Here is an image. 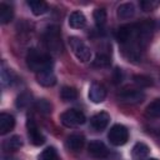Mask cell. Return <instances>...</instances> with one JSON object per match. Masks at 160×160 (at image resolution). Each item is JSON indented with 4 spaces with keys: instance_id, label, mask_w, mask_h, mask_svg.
I'll return each mask as SVG.
<instances>
[{
    "instance_id": "obj_1",
    "label": "cell",
    "mask_w": 160,
    "mask_h": 160,
    "mask_svg": "<svg viewBox=\"0 0 160 160\" xmlns=\"http://www.w3.org/2000/svg\"><path fill=\"white\" fill-rule=\"evenodd\" d=\"M26 65L34 72H41L45 70H51L52 60L50 55L39 51L38 49H30L26 54Z\"/></svg>"
},
{
    "instance_id": "obj_2",
    "label": "cell",
    "mask_w": 160,
    "mask_h": 160,
    "mask_svg": "<svg viewBox=\"0 0 160 160\" xmlns=\"http://www.w3.org/2000/svg\"><path fill=\"white\" fill-rule=\"evenodd\" d=\"M69 45L71 51L74 52V55L76 56L78 60L86 62L91 59V50L89 49V46L78 36H70L69 38Z\"/></svg>"
},
{
    "instance_id": "obj_3",
    "label": "cell",
    "mask_w": 160,
    "mask_h": 160,
    "mask_svg": "<svg viewBox=\"0 0 160 160\" xmlns=\"http://www.w3.org/2000/svg\"><path fill=\"white\" fill-rule=\"evenodd\" d=\"M60 120L66 128H78L85 122L86 118L82 111L76 109H69L60 115Z\"/></svg>"
},
{
    "instance_id": "obj_4",
    "label": "cell",
    "mask_w": 160,
    "mask_h": 160,
    "mask_svg": "<svg viewBox=\"0 0 160 160\" xmlns=\"http://www.w3.org/2000/svg\"><path fill=\"white\" fill-rule=\"evenodd\" d=\"M108 139L111 145L114 146H121L128 142L129 140V131L128 129L121 124H115L110 128L108 132Z\"/></svg>"
},
{
    "instance_id": "obj_5",
    "label": "cell",
    "mask_w": 160,
    "mask_h": 160,
    "mask_svg": "<svg viewBox=\"0 0 160 160\" xmlns=\"http://www.w3.org/2000/svg\"><path fill=\"white\" fill-rule=\"evenodd\" d=\"M45 44L48 46V49L55 54L61 52L62 50V44H61V38H60V32H59V28L58 26H50L46 29L45 32Z\"/></svg>"
},
{
    "instance_id": "obj_6",
    "label": "cell",
    "mask_w": 160,
    "mask_h": 160,
    "mask_svg": "<svg viewBox=\"0 0 160 160\" xmlns=\"http://www.w3.org/2000/svg\"><path fill=\"white\" fill-rule=\"evenodd\" d=\"M26 129H28V136L30 139V142L35 146H40L45 142V136L42 135V132L39 130L35 120L32 116H28L26 120Z\"/></svg>"
},
{
    "instance_id": "obj_7",
    "label": "cell",
    "mask_w": 160,
    "mask_h": 160,
    "mask_svg": "<svg viewBox=\"0 0 160 160\" xmlns=\"http://www.w3.org/2000/svg\"><path fill=\"white\" fill-rule=\"evenodd\" d=\"M118 98H119V100H120L121 102L134 105V104H140V102H142L144 99H145V94H144L141 90L125 89V90H122V91L119 94Z\"/></svg>"
},
{
    "instance_id": "obj_8",
    "label": "cell",
    "mask_w": 160,
    "mask_h": 160,
    "mask_svg": "<svg viewBox=\"0 0 160 160\" xmlns=\"http://www.w3.org/2000/svg\"><path fill=\"white\" fill-rule=\"evenodd\" d=\"M88 154L94 160H104L108 158L109 151L105 144L100 140H94L88 145Z\"/></svg>"
},
{
    "instance_id": "obj_9",
    "label": "cell",
    "mask_w": 160,
    "mask_h": 160,
    "mask_svg": "<svg viewBox=\"0 0 160 160\" xmlns=\"http://www.w3.org/2000/svg\"><path fill=\"white\" fill-rule=\"evenodd\" d=\"M89 99L94 104H100L105 100L106 98V89L102 84L99 82H92L89 88Z\"/></svg>"
},
{
    "instance_id": "obj_10",
    "label": "cell",
    "mask_w": 160,
    "mask_h": 160,
    "mask_svg": "<svg viewBox=\"0 0 160 160\" xmlns=\"http://www.w3.org/2000/svg\"><path fill=\"white\" fill-rule=\"evenodd\" d=\"M109 121H110V115L105 111H100L91 116L90 126L96 131H102L109 125Z\"/></svg>"
},
{
    "instance_id": "obj_11",
    "label": "cell",
    "mask_w": 160,
    "mask_h": 160,
    "mask_svg": "<svg viewBox=\"0 0 160 160\" xmlns=\"http://www.w3.org/2000/svg\"><path fill=\"white\" fill-rule=\"evenodd\" d=\"M84 144H85L84 135L78 134V132L69 135L68 139H66V148L69 150H71V151H79V150H81L82 146H84Z\"/></svg>"
},
{
    "instance_id": "obj_12",
    "label": "cell",
    "mask_w": 160,
    "mask_h": 160,
    "mask_svg": "<svg viewBox=\"0 0 160 160\" xmlns=\"http://www.w3.org/2000/svg\"><path fill=\"white\" fill-rule=\"evenodd\" d=\"M36 80L41 86L50 88L56 84V76L51 70H45L36 74Z\"/></svg>"
},
{
    "instance_id": "obj_13",
    "label": "cell",
    "mask_w": 160,
    "mask_h": 160,
    "mask_svg": "<svg viewBox=\"0 0 160 160\" xmlns=\"http://www.w3.org/2000/svg\"><path fill=\"white\" fill-rule=\"evenodd\" d=\"M15 126V119L12 115L8 112H1L0 114V134L5 135L10 130H12Z\"/></svg>"
},
{
    "instance_id": "obj_14",
    "label": "cell",
    "mask_w": 160,
    "mask_h": 160,
    "mask_svg": "<svg viewBox=\"0 0 160 160\" xmlns=\"http://www.w3.org/2000/svg\"><path fill=\"white\" fill-rule=\"evenodd\" d=\"M85 24H86V18L81 11L76 10L69 15V25L72 29H82Z\"/></svg>"
},
{
    "instance_id": "obj_15",
    "label": "cell",
    "mask_w": 160,
    "mask_h": 160,
    "mask_svg": "<svg viewBox=\"0 0 160 160\" xmlns=\"http://www.w3.org/2000/svg\"><path fill=\"white\" fill-rule=\"evenodd\" d=\"M149 146L144 142H136L132 146L131 150V156L134 160H145L149 155Z\"/></svg>"
},
{
    "instance_id": "obj_16",
    "label": "cell",
    "mask_w": 160,
    "mask_h": 160,
    "mask_svg": "<svg viewBox=\"0 0 160 160\" xmlns=\"http://www.w3.org/2000/svg\"><path fill=\"white\" fill-rule=\"evenodd\" d=\"M28 6L30 8L31 12L36 16L44 15L49 10L48 4L45 1H41V0H30V1H28Z\"/></svg>"
},
{
    "instance_id": "obj_17",
    "label": "cell",
    "mask_w": 160,
    "mask_h": 160,
    "mask_svg": "<svg viewBox=\"0 0 160 160\" xmlns=\"http://www.w3.org/2000/svg\"><path fill=\"white\" fill-rule=\"evenodd\" d=\"M135 14V6L132 2H124L118 8V16L120 19H130Z\"/></svg>"
},
{
    "instance_id": "obj_18",
    "label": "cell",
    "mask_w": 160,
    "mask_h": 160,
    "mask_svg": "<svg viewBox=\"0 0 160 160\" xmlns=\"http://www.w3.org/2000/svg\"><path fill=\"white\" fill-rule=\"evenodd\" d=\"M14 16V10L10 5L5 4V2H1L0 4V22L1 24H8L11 21Z\"/></svg>"
},
{
    "instance_id": "obj_19",
    "label": "cell",
    "mask_w": 160,
    "mask_h": 160,
    "mask_svg": "<svg viewBox=\"0 0 160 160\" xmlns=\"http://www.w3.org/2000/svg\"><path fill=\"white\" fill-rule=\"evenodd\" d=\"M22 146V139L19 135H14L4 142V150L6 151H16Z\"/></svg>"
},
{
    "instance_id": "obj_20",
    "label": "cell",
    "mask_w": 160,
    "mask_h": 160,
    "mask_svg": "<svg viewBox=\"0 0 160 160\" xmlns=\"http://www.w3.org/2000/svg\"><path fill=\"white\" fill-rule=\"evenodd\" d=\"M60 98L64 101H74L78 98V91L72 86H62L60 90Z\"/></svg>"
},
{
    "instance_id": "obj_21",
    "label": "cell",
    "mask_w": 160,
    "mask_h": 160,
    "mask_svg": "<svg viewBox=\"0 0 160 160\" xmlns=\"http://www.w3.org/2000/svg\"><path fill=\"white\" fill-rule=\"evenodd\" d=\"M32 101V95L28 91L25 92H21L18 98H16V101H15V105L18 109H24V108H28Z\"/></svg>"
},
{
    "instance_id": "obj_22",
    "label": "cell",
    "mask_w": 160,
    "mask_h": 160,
    "mask_svg": "<svg viewBox=\"0 0 160 160\" xmlns=\"http://www.w3.org/2000/svg\"><path fill=\"white\" fill-rule=\"evenodd\" d=\"M146 115L150 118H159L160 116V99H155L146 106Z\"/></svg>"
},
{
    "instance_id": "obj_23",
    "label": "cell",
    "mask_w": 160,
    "mask_h": 160,
    "mask_svg": "<svg viewBox=\"0 0 160 160\" xmlns=\"http://www.w3.org/2000/svg\"><path fill=\"white\" fill-rule=\"evenodd\" d=\"M38 160H61L60 156L58 155V151L55 150V148H46L45 150H42V152L39 155Z\"/></svg>"
},
{
    "instance_id": "obj_24",
    "label": "cell",
    "mask_w": 160,
    "mask_h": 160,
    "mask_svg": "<svg viewBox=\"0 0 160 160\" xmlns=\"http://www.w3.org/2000/svg\"><path fill=\"white\" fill-rule=\"evenodd\" d=\"M92 16H94L95 24L99 28H102L106 24V11H105V9H102V8L95 9L94 12H92Z\"/></svg>"
},
{
    "instance_id": "obj_25",
    "label": "cell",
    "mask_w": 160,
    "mask_h": 160,
    "mask_svg": "<svg viewBox=\"0 0 160 160\" xmlns=\"http://www.w3.org/2000/svg\"><path fill=\"white\" fill-rule=\"evenodd\" d=\"M35 108H36V110L39 111V112H41V114H44V115H46V114H50L51 112V104L46 100V99H40V100H38L36 102H35Z\"/></svg>"
},
{
    "instance_id": "obj_26",
    "label": "cell",
    "mask_w": 160,
    "mask_h": 160,
    "mask_svg": "<svg viewBox=\"0 0 160 160\" xmlns=\"http://www.w3.org/2000/svg\"><path fill=\"white\" fill-rule=\"evenodd\" d=\"M92 65L96 68H106L110 65V58L105 54H98L92 61Z\"/></svg>"
},
{
    "instance_id": "obj_27",
    "label": "cell",
    "mask_w": 160,
    "mask_h": 160,
    "mask_svg": "<svg viewBox=\"0 0 160 160\" xmlns=\"http://www.w3.org/2000/svg\"><path fill=\"white\" fill-rule=\"evenodd\" d=\"M12 82V75L9 69L5 68V65H1V86L6 88Z\"/></svg>"
},
{
    "instance_id": "obj_28",
    "label": "cell",
    "mask_w": 160,
    "mask_h": 160,
    "mask_svg": "<svg viewBox=\"0 0 160 160\" xmlns=\"http://www.w3.org/2000/svg\"><path fill=\"white\" fill-rule=\"evenodd\" d=\"M139 5L144 11H152L160 5V1L159 0H142L140 1Z\"/></svg>"
},
{
    "instance_id": "obj_29",
    "label": "cell",
    "mask_w": 160,
    "mask_h": 160,
    "mask_svg": "<svg viewBox=\"0 0 160 160\" xmlns=\"http://www.w3.org/2000/svg\"><path fill=\"white\" fill-rule=\"evenodd\" d=\"M132 79H134V82L138 84L141 88H148V86H150L152 84L151 78H149L146 75H134Z\"/></svg>"
},
{
    "instance_id": "obj_30",
    "label": "cell",
    "mask_w": 160,
    "mask_h": 160,
    "mask_svg": "<svg viewBox=\"0 0 160 160\" xmlns=\"http://www.w3.org/2000/svg\"><path fill=\"white\" fill-rule=\"evenodd\" d=\"M148 160H158V159H155V158H151V159H148Z\"/></svg>"
}]
</instances>
